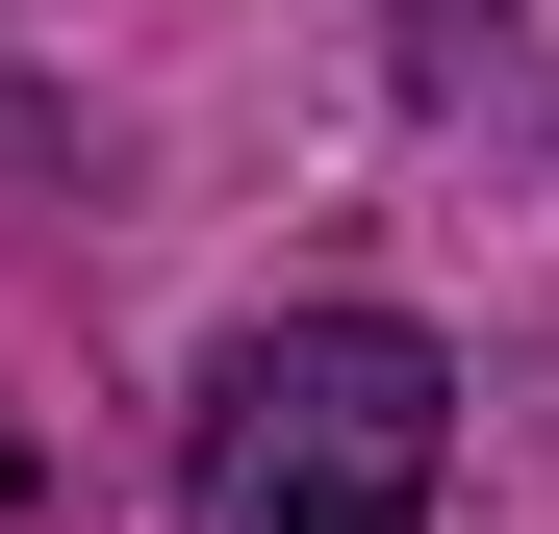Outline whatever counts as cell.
I'll return each instance as SVG.
<instances>
[{
	"label": "cell",
	"instance_id": "7a4b0ae2",
	"mask_svg": "<svg viewBox=\"0 0 559 534\" xmlns=\"http://www.w3.org/2000/svg\"><path fill=\"white\" fill-rule=\"evenodd\" d=\"M26 484H51V432H26V407H0V534H26Z\"/></svg>",
	"mask_w": 559,
	"mask_h": 534
},
{
	"label": "cell",
	"instance_id": "6da1fadb",
	"mask_svg": "<svg viewBox=\"0 0 559 534\" xmlns=\"http://www.w3.org/2000/svg\"><path fill=\"white\" fill-rule=\"evenodd\" d=\"M432 484H457V356L407 306H280L204 356L178 534H432Z\"/></svg>",
	"mask_w": 559,
	"mask_h": 534
}]
</instances>
